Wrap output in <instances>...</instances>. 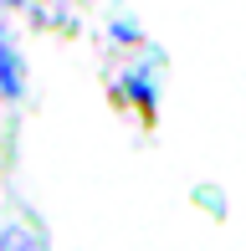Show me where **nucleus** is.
<instances>
[{"instance_id":"f257e3e1","label":"nucleus","mask_w":246,"mask_h":251,"mask_svg":"<svg viewBox=\"0 0 246 251\" xmlns=\"http://www.w3.org/2000/svg\"><path fill=\"white\" fill-rule=\"evenodd\" d=\"M0 93H5V98L21 93V62H16V51H10L5 31H0Z\"/></svg>"}]
</instances>
